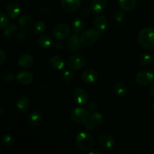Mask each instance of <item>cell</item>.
<instances>
[{
	"label": "cell",
	"instance_id": "23",
	"mask_svg": "<svg viewBox=\"0 0 154 154\" xmlns=\"http://www.w3.org/2000/svg\"><path fill=\"white\" fill-rule=\"evenodd\" d=\"M42 120V114L38 111H32L29 114L28 118L29 124L32 126H37L41 123Z\"/></svg>",
	"mask_w": 154,
	"mask_h": 154
},
{
	"label": "cell",
	"instance_id": "39",
	"mask_svg": "<svg viewBox=\"0 0 154 154\" xmlns=\"http://www.w3.org/2000/svg\"><path fill=\"white\" fill-rule=\"evenodd\" d=\"M149 92H150V95L151 96V97L154 99V84L150 87Z\"/></svg>",
	"mask_w": 154,
	"mask_h": 154
},
{
	"label": "cell",
	"instance_id": "22",
	"mask_svg": "<svg viewBox=\"0 0 154 154\" xmlns=\"http://www.w3.org/2000/svg\"><path fill=\"white\" fill-rule=\"evenodd\" d=\"M107 26H108V20L105 16L100 15L96 17L94 20V26L98 31L100 32H104L106 29Z\"/></svg>",
	"mask_w": 154,
	"mask_h": 154
},
{
	"label": "cell",
	"instance_id": "15",
	"mask_svg": "<svg viewBox=\"0 0 154 154\" xmlns=\"http://www.w3.org/2000/svg\"><path fill=\"white\" fill-rule=\"evenodd\" d=\"M35 63V59L31 54H25L20 56L18 59V66L22 69H29Z\"/></svg>",
	"mask_w": 154,
	"mask_h": 154
},
{
	"label": "cell",
	"instance_id": "2",
	"mask_svg": "<svg viewBox=\"0 0 154 154\" xmlns=\"http://www.w3.org/2000/svg\"><path fill=\"white\" fill-rule=\"evenodd\" d=\"M75 144L77 147L81 151H88L94 144L93 137L87 132H80L77 135L75 139Z\"/></svg>",
	"mask_w": 154,
	"mask_h": 154
},
{
	"label": "cell",
	"instance_id": "3",
	"mask_svg": "<svg viewBox=\"0 0 154 154\" xmlns=\"http://www.w3.org/2000/svg\"><path fill=\"white\" fill-rule=\"evenodd\" d=\"M100 35V32L96 29H86L81 35V39L83 45L89 47L96 43Z\"/></svg>",
	"mask_w": 154,
	"mask_h": 154
},
{
	"label": "cell",
	"instance_id": "29",
	"mask_svg": "<svg viewBox=\"0 0 154 154\" xmlns=\"http://www.w3.org/2000/svg\"><path fill=\"white\" fill-rule=\"evenodd\" d=\"M33 32L36 35H42L46 30V25L42 21H38L33 26Z\"/></svg>",
	"mask_w": 154,
	"mask_h": 154
},
{
	"label": "cell",
	"instance_id": "26",
	"mask_svg": "<svg viewBox=\"0 0 154 154\" xmlns=\"http://www.w3.org/2000/svg\"><path fill=\"white\" fill-rule=\"evenodd\" d=\"M84 28V23L81 19L74 20L72 23V29L76 34H79Z\"/></svg>",
	"mask_w": 154,
	"mask_h": 154
},
{
	"label": "cell",
	"instance_id": "35",
	"mask_svg": "<svg viewBox=\"0 0 154 154\" xmlns=\"http://www.w3.org/2000/svg\"><path fill=\"white\" fill-rule=\"evenodd\" d=\"M98 109V104L96 102H91L89 104L88 110L90 112H95Z\"/></svg>",
	"mask_w": 154,
	"mask_h": 154
},
{
	"label": "cell",
	"instance_id": "41",
	"mask_svg": "<svg viewBox=\"0 0 154 154\" xmlns=\"http://www.w3.org/2000/svg\"><path fill=\"white\" fill-rule=\"evenodd\" d=\"M0 109H1V111H0V114H1V115H2V114H3V107L2 106H1L0 107Z\"/></svg>",
	"mask_w": 154,
	"mask_h": 154
},
{
	"label": "cell",
	"instance_id": "25",
	"mask_svg": "<svg viewBox=\"0 0 154 154\" xmlns=\"http://www.w3.org/2000/svg\"><path fill=\"white\" fill-rule=\"evenodd\" d=\"M114 91L118 96H125L127 93V86L123 82H117L114 87Z\"/></svg>",
	"mask_w": 154,
	"mask_h": 154
},
{
	"label": "cell",
	"instance_id": "11",
	"mask_svg": "<svg viewBox=\"0 0 154 154\" xmlns=\"http://www.w3.org/2000/svg\"><path fill=\"white\" fill-rule=\"evenodd\" d=\"M16 79L22 85H29L33 81V75L27 70H23L18 72Z\"/></svg>",
	"mask_w": 154,
	"mask_h": 154
},
{
	"label": "cell",
	"instance_id": "42",
	"mask_svg": "<svg viewBox=\"0 0 154 154\" xmlns=\"http://www.w3.org/2000/svg\"><path fill=\"white\" fill-rule=\"evenodd\" d=\"M152 111H153V112L154 113V102L153 103V105H152Z\"/></svg>",
	"mask_w": 154,
	"mask_h": 154
},
{
	"label": "cell",
	"instance_id": "10",
	"mask_svg": "<svg viewBox=\"0 0 154 154\" xmlns=\"http://www.w3.org/2000/svg\"><path fill=\"white\" fill-rule=\"evenodd\" d=\"M99 146L102 147L103 150H111L115 145V140L111 136V135H101L98 140Z\"/></svg>",
	"mask_w": 154,
	"mask_h": 154
},
{
	"label": "cell",
	"instance_id": "17",
	"mask_svg": "<svg viewBox=\"0 0 154 154\" xmlns=\"http://www.w3.org/2000/svg\"><path fill=\"white\" fill-rule=\"evenodd\" d=\"M49 63L51 67L55 70H62L66 66V61L61 56L54 55L51 57Z\"/></svg>",
	"mask_w": 154,
	"mask_h": 154
},
{
	"label": "cell",
	"instance_id": "36",
	"mask_svg": "<svg viewBox=\"0 0 154 154\" xmlns=\"http://www.w3.org/2000/svg\"><path fill=\"white\" fill-rule=\"evenodd\" d=\"M6 60V54L2 49L0 50V65H2Z\"/></svg>",
	"mask_w": 154,
	"mask_h": 154
},
{
	"label": "cell",
	"instance_id": "7",
	"mask_svg": "<svg viewBox=\"0 0 154 154\" xmlns=\"http://www.w3.org/2000/svg\"><path fill=\"white\" fill-rule=\"evenodd\" d=\"M103 123V116L99 112H93L89 117L87 121L84 123L87 130L92 131Z\"/></svg>",
	"mask_w": 154,
	"mask_h": 154
},
{
	"label": "cell",
	"instance_id": "37",
	"mask_svg": "<svg viewBox=\"0 0 154 154\" xmlns=\"http://www.w3.org/2000/svg\"><path fill=\"white\" fill-rule=\"evenodd\" d=\"M26 38V35L23 32H20L17 33V38L19 42H23V41L25 40Z\"/></svg>",
	"mask_w": 154,
	"mask_h": 154
},
{
	"label": "cell",
	"instance_id": "5",
	"mask_svg": "<svg viewBox=\"0 0 154 154\" xmlns=\"http://www.w3.org/2000/svg\"><path fill=\"white\" fill-rule=\"evenodd\" d=\"M67 65L72 70H81L85 66L86 60L81 54H73L68 59Z\"/></svg>",
	"mask_w": 154,
	"mask_h": 154
},
{
	"label": "cell",
	"instance_id": "19",
	"mask_svg": "<svg viewBox=\"0 0 154 154\" xmlns=\"http://www.w3.org/2000/svg\"><path fill=\"white\" fill-rule=\"evenodd\" d=\"M18 24H19L20 28L22 30H24V31L29 32L32 29H33L32 19L29 15H22V16L19 18Z\"/></svg>",
	"mask_w": 154,
	"mask_h": 154
},
{
	"label": "cell",
	"instance_id": "32",
	"mask_svg": "<svg viewBox=\"0 0 154 154\" xmlns=\"http://www.w3.org/2000/svg\"><path fill=\"white\" fill-rule=\"evenodd\" d=\"M0 16H1V22H0V28L5 29L10 24V21H9L8 17L3 12L0 13Z\"/></svg>",
	"mask_w": 154,
	"mask_h": 154
},
{
	"label": "cell",
	"instance_id": "27",
	"mask_svg": "<svg viewBox=\"0 0 154 154\" xmlns=\"http://www.w3.org/2000/svg\"><path fill=\"white\" fill-rule=\"evenodd\" d=\"M138 62L142 66H148L153 63V57L148 54H141L138 59Z\"/></svg>",
	"mask_w": 154,
	"mask_h": 154
},
{
	"label": "cell",
	"instance_id": "20",
	"mask_svg": "<svg viewBox=\"0 0 154 154\" xmlns=\"http://www.w3.org/2000/svg\"><path fill=\"white\" fill-rule=\"evenodd\" d=\"M30 106V102L29 99L25 96H22L17 99L16 103V107L17 109L21 113L26 112V111H28V109L29 108Z\"/></svg>",
	"mask_w": 154,
	"mask_h": 154
},
{
	"label": "cell",
	"instance_id": "33",
	"mask_svg": "<svg viewBox=\"0 0 154 154\" xmlns=\"http://www.w3.org/2000/svg\"><path fill=\"white\" fill-rule=\"evenodd\" d=\"M124 13L120 10H117L114 14V18L117 22H121L124 18Z\"/></svg>",
	"mask_w": 154,
	"mask_h": 154
},
{
	"label": "cell",
	"instance_id": "34",
	"mask_svg": "<svg viewBox=\"0 0 154 154\" xmlns=\"http://www.w3.org/2000/svg\"><path fill=\"white\" fill-rule=\"evenodd\" d=\"M14 75L12 73H11V72H8V73L4 75V80L5 81H7V82H12L14 81Z\"/></svg>",
	"mask_w": 154,
	"mask_h": 154
},
{
	"label": "cell",
	"instance_id": "30",
	"mask_svg": "<svg viewBox=\"0 0 154 154\" xmlns=\"http://www.w3.org/2000/svg\"><path fill=\"white\" fill-rule=\"evenodd\" d=\"M2 144L6 147H11L14 145V138L12 135H4L2 137Z\"/></svg>",
	"mask_w": 154,
	"mask_h": 154
},
{
	"label": "cell",
	"instance_id": "12",
	"mask_svg": "<svg viewBox=\"0 0 154 154\" xmlns=\"http://www.w3.org/2000/svg\"><path fill=\"white\" fill-rule=\"evenodd\" d=\"M67 47L72 51H78L81 50V46L83 45L81 42V37H79L78 34H74L71 36L67 41Z\"/></svg>",
	"mask_w": 154,
	"mask_h": 154
},
{
	"label": "cell",
	"instance_id": "14",
	"mask_svg": "<svg viewBox=\"0 0 154 154\" xmlns=\"http://www.w3.org/2000/svg\"><path fill=\"white\" fill-rule=\"evenodd\" d=\"M61 5L66 11L74 12L81 5V0H62Z\"/></svg>",
	"mask_w": 154,
	"mask_h": 154
},
{
	"label": "cell",
	"instance_id": "16",
	"mask_svg": "<svg viewBox=\"0 0 154 154\" xmlns=\"http://www.w3.org/2000/svg\"><path fill=\"white\" fill-rule=\"evenodd\" d=\"M20 13V7L19 4L15 2H10L6 7V14L11 19H15Z\"/></svg>",
	"mask_w": 154,
	"mask_h": 154
},
{
	"label": "cell",
	"instance_id": "38",
	"mask_svg": "<svg viewBox=\"0 0 154 154\" xmlns=\"http://www.w3.org/2000/svg\"><path fill=\"white\" fill-rule=\"evenodd\" d=\"M89 14H90V11L87 8L83 9L82 11H81V15H82L83 17H87L89 15Z\"/></svg>",
	"mask_w": 154,
	"mask_h": 154
},
{
	"label": "cell",
	"instance_id": "40",
	"mask_svg": "<svg viewBox=\"0 0 154 154\" xmlns=\"http://www.w3.org/2000/svg\"><path fill=\"white\" fill-rule=\"evenodd\" d=\"M102 154V152L98 151V150H94V151H90V154Z\"/></svg>",
	"mask_w": 154,
	"mask_h": 154
},
{
	"label": "cell",
	"instance_id": "8",
	"mask_svg": "<svg viewBox=\"0 0 154 154\" xmlns=\"http://www.w3.org/2000/svg\"><path fill=\"white\" fill-rule=\"evenodd\" d=\"M70 34V28L65 23H60L53 30V35L58 42L66 40Z\"/></svg>",
	"mask_w": 154,
	"mask_h": 154
},
{
	"label": "cell",
	"instance_id": "1",
	"mask_svg": "<svg viewBox=\"0 0 154 154\" xmlns=\"http://www.w3.org/2000/svg\"><path fill=\"white\" fill-rule=\"evenodd\" d=\"M139 45L143 48L148 51L154 50V29H143L139 32L138 36Z\"/></svg>",
	"mask_w": 154,
	"mask_h": 154
},
{
	"label": "cell",
	"instance_id": "31",
	"mask_svg": "<svg viewBox=\"0 0 154 154\" xmlns=\"http://www.w3.org/2000/svg\"><path fill=\"white\" fill-rule=\"evenodd\" d=\"M61 78L63 82H70L72 80V78H73V73H72V72H71L70 70H66L62 74Z\"/></svg>",
	"mask_w": 154,
	"mask_h": 154
},
{
	"label": "cell",
	"instance_id": "18",
	"mask_svg": "<svg viewBox=\"0 0 154 154\" xmlns=\"http://www.w3.org/2000/svg\"><path fill=\"white\" fill-rule=\"evenodd\" d=\"M106 7V0H93L90 4V11L95 14H97L103 12Z\"/></svg>",
	"mask_w": 154,
	"mask_h": 154
},
{
	"label": "cell",
	"instance_id": "9",
	"mask_svg": "<svg viewBox=\"0 0 154 154\" xmlns=\"http://www.w3.org/2000/svg\"><path fill=\"white\" fill-rule=\"evenodd\" d=\"M73 99L78 105H85L89 102V95L85 90L78 87L73 92Z\"/></svg>",
	"mask_w": 154,
	"mask_h": 154
},
{
	"label": "cell",
	"instance_id": "4",
	"mask_svg": "<svg viewBox=\"0 0 154 154\" xmlns=\"http://www.w3.org/2000/svg\"><path fill=\"white\" fill-rule=\"evenodd\" d=\"M90 115L89 110L84 108H76L71 112V119L77 124H83L87 121Z\"/></svg>",
	"mask_w": 154,
	"mask_h": 154
},
{
	"label": "cell",
	"instance_id": "24",
	"mask_svg": "<svg viewBox=\"0 0 154 154\" xmlns=\"http://www.w3.org/2000/svg\"><path fill=\"white\" fill-rule=\"evenodd\" d=\"M120 8L126 11H131L136 5V0H118Z\"/></svg>",
	"mask_w": 154,
	"mask_h": 154
},
{
	"label": "cell",
	"instance_id": "28",
	"mask_svg": "<svg viewBox=\"0 0 154 154\" xmlns=\"http://www.w3.org/2000/svg\"><path fill=\"white\" fill-rule=\"evenodd\" d=\"M17 26L14 23H10L6 28L4 29V32H3L4 36L6 38H11L14 35L15 33L17 32Z\"/></svg>",
	"mask_w": 154,
	"mask_h": 154
},
{
	"label": "cell",
	"instance_id": "21",
	"mask_svg": "<svg viewBox=\"0 0 154 154\" xmlns=\"http://www.w3.org/2000/svg\"><path fill=\"white\" fill-rule=\"evenodd\" d=\"M38 43L41 48H49L54 45V39L49 35L42 34L38 39Z\"/></svg>",
	"mask_w": 154,
	"mask_h": 154
},
{
	"label": "cell",
	"instance_id": "13",
	"mask_svg": "<svg viewBox=\"0 0 154 154\" xmlns=\"http://www.w3.org/2000/svg\"><path fill=\"white\" fill-rule=\"evenodd\" d=\"M81 78L86 84H93L97 81L98 73L96 70L93 69H86L83 72Z\"/></svg>",
	"mask_w": 154,
	"mask_h": 154
},
{
	"label": "cell",
	"instance_id": "6",
	"mask_svg": "<svg viewBox=\"0 0 154 154\" xmlns=\"http://www.w3.org/2000/svg\"><path fill=\"white\" fill-rule=\"evenodd\" d=\"M135 81L142 87H148L154 81V74L147 70H143L138 72L135 77Z\"/></svg>",
	"mask_w": 154,
	"mask_h": 154
}]
</instances>
